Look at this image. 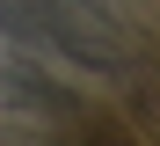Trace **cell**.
I'll return each mask as SVG.
<instances>
[{
    "instance_id": "cell-1",
    "label": "cell",
    "mask_w": 160,
    "mask_h": 146,
    "mask_svg": "<svg viewBox=\"0 0 160 146\" xmlns=\"http://www.w3.org/2000/svg\"><path fill=\"white\" fill-rule=\"evenodd\" d=\"M88 146H131V139H117V132H95V139H88Z\"/></svg>"
}]
</instances>
